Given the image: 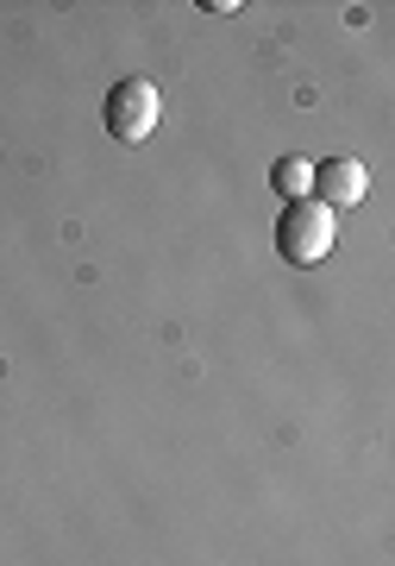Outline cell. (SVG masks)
Listing matches in <instances>:
<instances>
[{
  "instance_id": "obj_1",
  "label": "cell",
  "mask_w": 395,
  "mask_h": 566,
  "mask_svg": "<svg viewBox=\"0 0 395 566\" xmlns=\"http://www.w3.org/2000/svg\"><path fill=\"white\" fill-rule=\"evenodd\" d=\"M333 240H339V221H333V208H320L314 196L308 202H289L277 214V259L282 264H320L327 252H333Z\"/></svg>"
},
{
  "instance_id": "obj_2",
  "label": "cell",
  "mask_w": 395,
  "mask_h": 566,
  "mask_svg": "<svg viewBox=\"0 0 395 566\" xmlns=\"http://www.w3.org/2000/svg\"><path fill=\"white\" fill-rule=\"evenodd\" d=\"M100 120H107V133H114L119 145H139L158 133L163 120V95H158V82H145V76H126L107 88V102H100Z\"/></svg>"
},
{
  "instance_id": "obj_3",
  "label": "cell",
  "mask_w": 395,
  "mask_h": 566,
  "mask_svg": "<svg viewBox=\"0 0 395 566\" xmlns=\"http://www.w3.org/2000/svg\"><path fill=\"white\" fill-rule=\"evenodd\" d=\"M371 189V170L357 158H320L314 164V202L320 208H357Z\"/></svg>"
},
{
  "instance_id": "obj_4",
  "label": "cell",
  "mask_w": 395,
  "mask_h": 566,
  "mask_svg": "<svg viewBox=\"0 0 395 566\" xmlns=\"http://www.w3.org/2000/svg\"><path fill=\"white\" fill-rule=\"evenodd\" d=\"M270 182H277V196H289V202H308V196H314V164L308 158H277Z\"/></svg>"
}]
</instances>
